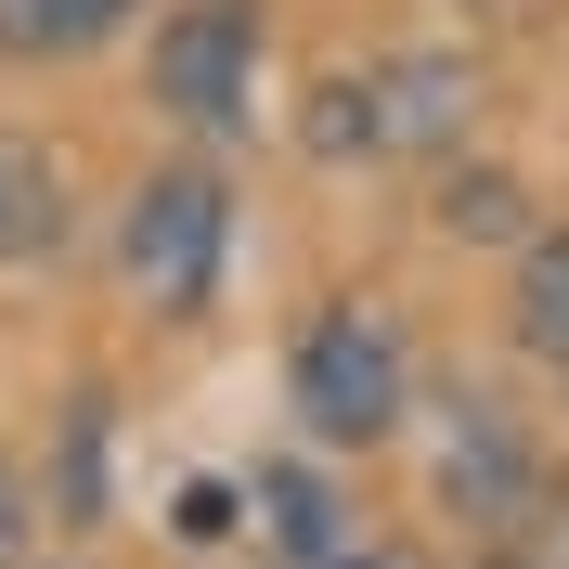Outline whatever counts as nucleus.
<instances>
[{"instance_id":"nucleus-1","label":"nucleus","mask_w":569,"mask_h":569,"mask_svg":"<svg viewBox=\"0 0 569 569\" xmlns=\"http://www.w3.org/2000/svg\"><path fill=\"white\" fill-rule=\"evenodd\" d=\"M284 415L311 453H376L401 440L415 415V337H401L389 298H323L298 323V350H284Z\"/></svg>"},{"instance_id":"nucleus-2","label":"nucleus","mask_w":569,"mask_h":569,"mask_svg":"<svg viewBox=\"0 0 569 569\" xmlns=\"http://www.w3.org/2000/svg\"><path fill=\"white\" fill-rule=\"evenodd\" d=\"M220 259H233V181H220L208 156L142 169L130 208H117V284H130V311L194 323L220 298Z\"/></svg>"},{"instance_id":"nucleus-3","label":"nucleus","mask_w":569,"mask_h":569,"mask_svg":"<svg viewBox=\"0 0 569 569\" xmlns=\"http://www.w3.org/2000/svg\"><path fill=\"white\" fill-rule=\"evenodd\" d=\"M259 52H272V0H169L142 39V104L194 142H233L259 117Z\"/></svg>"},{"instance_id":"nucleus-4","label":"nucleus","mask_w":569,"mask_h":569,"mask_svg":"<svg viewBox=\"0 0 569 569\" xmlns=\"http://www.w3.org/2000/svg\"><path fill=\"white\" fill-rule=\"evenodd\" d=\"M440 505L479 518V531H531V518H543V440L505 415L492 389L440 401Z\"/></svg>"},{"instance_id":"nucleus-5","label":"nucleus","mask_w":569,"mask_h":569,"mask_svg":"<svg viewBox=\"0 0 569 569\" xmlns=\"http://www.w3.org/2000/svg\"><path fill=\"white\" fill-rule=\"evenodd\" d=\"M479 117V66L466 52H376L362 66V142L376 156H453Z\"/></svg>"},{"instance_id":"nucleus-6","label":"nucleus","mask_w":569,"mask_h":569,"mask_svg":"<svg viewBox=\"0 0 569 569\" xmlns=\"http://www.w3.org/2000/svg\"><path fill=\"white\" fill-rule=\"evenodd\" d=\"M247 518H259V543H272L284 569H323L337 543H350V505H337V479H323L311 453H272L247 479Z\"/></svg>"},{"instance_id":"nucleus-7","label":"nucleus","mask_w":569,"mask_h":569,"mask_svg":"<svg viewBox=\"0 0 569 569\" xmlns=\"http://www.w3.org/2000/svg\"><path fill=\"white\" fill-rule=\"evenodd\" d=\"M142 27V0H0V66H91Z\"/></svg>"},{"instance_id":"nucleus-8","label":"nucleus","mask_w":569,"mask_h":569,"mask_svg":"<svg viewBox=\"0 0 569 569\" xmlns=\"http://www.w3.org/2000/svg\"><path fill=\"white\" fill-rule=\"evenodd\" d=\"M66 247V156L27 130H0V272Z\"/></svg>"},{"instance_id":"nucleus-9","label":"nucleus","mask_w":569,"mask_h":569,"mask_svg":"<svg viewBox=\"0 0 569 569\" xmlns=\"http://www.w3.org/2000/svg\"><path fill=\"white\" fill-rule=\"evenodd\" d=\"M505 323H518V350H531V362L569 376V233H557V220L518 233V298H505Z\"/></svg>"},{"instance_id":"nucleus-10","label":"nucleus","mask_w":569,"mask_h":569,"mask_svg":"<svg viewBox=\"0 0 569 569\" xmlns=\"http://www.w3.org/2000/svg\"><path fill=\"white\" fill-rule=\"evenodd\" d=\"M427 220H440L453 247H518V233H531V181L518 169H440Z\"/></svg>"},{"instance_id":"nucleus-11","label":"nucleus","mask_w":569,"mask_h":569,"mask_svg":"<svg viewBox=\"0 0 569 569\" xmlns=\"http://www.w3.org/2000/svg\"><path fill=\"white\" fill-rule=\"evenodd\" d=\"M52 518H66V531L104 518V401H66V479H52Z\"/></svg>"},{"instance_id":"nucleus-12","label":"nucleus","mask_w":569,"mask_h":569,"mask_svg":"<svg viewBox=\"0 0 569 569\" xmlns=\"http://www.w3.org/2000/svg\"><path fill=\"white\" fill-rule=\"evenodd\" d=\"M298 142H311L323 169H362V156H376V142H362V78H323L311 117H298Z\"/></svg>"},{"instance_id":"nucleus-13","label":"nucleus","mask_w":569,"mask_h":569,"mask_svg":"<svg viewBox=\"0 0 569 569\" xmlns=\"http://www.w3.org/2000/svg\"><path fill=\"white\" fill-rule=\"evenodd\" d=\"M169 531L208 557V543H233L247 531V479H181V505H169Z\"/></svg>"},{"instance_id":"nucleus-14","label":"nucleus","mask_w":569,"mask_h":569,"mask_svg":"<svg viewBox=\"0 0 569 569\" xmlns=\"http://www.w3.org/2000/svg\"><path fill=\"white\" fill-rule=\"evenodd\" d=\"M39 557V492H27V466L0 453V569H27Z\"/></svg>"},{"instance_id":"nucleus-15","label":"nucleus","mask_w":569,"mask_h":569,"mask_svg":"<svg viewBox=\"0 0 569 569\" xmlns=\"http://www.w3.org/2000/svg\"><path fill=\"white\" fill-rule=\"evenodd\" d=\"M323 569H401V557H362V543H337V557H323Z\"/></svg>"},{"instance_id":"nucleus-16","label":"nucleus","mask_w":569,"mask_h":569,"mask_svg":"<svg viewBox=\"0 0 569 569\" xmlns=\"http://www.w3.org/2000/svg\"><path fill=\"white\" fill-rule=\"evenodd\" d=\"M27 569H39V557H27Z\"/></svg>"}]
</instances>
